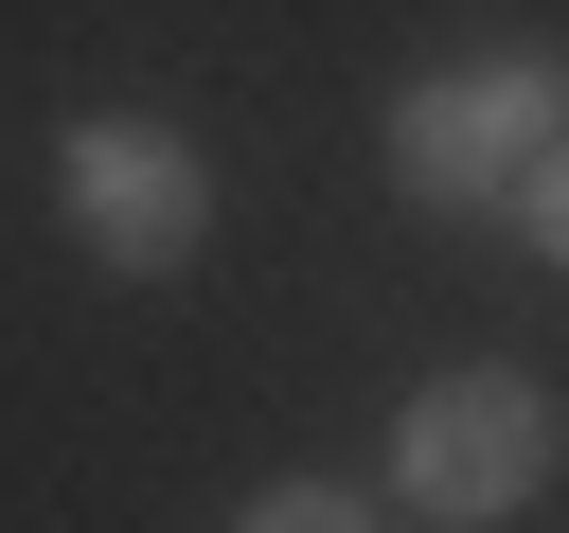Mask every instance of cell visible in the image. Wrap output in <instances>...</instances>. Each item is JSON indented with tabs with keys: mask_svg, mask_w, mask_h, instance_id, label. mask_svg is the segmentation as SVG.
<instances>
[{
	"mask_svg": "<svg viewBox=\"0 0 569 533\" xmlns=\"http://www.w3.org/2000/svg\"><path fill=\"white\" fill-rule=\"evenodd\" d=\"M53 195H71L89 266H124V284H178V266H196V231H213L196 142H160V124H71V142H53Z\"/></svg>",
	"mask_w": 569,
	"mask_h": 533,
	"instance_id": "obj_2",
	"label": "cell"
},
{
	"mask_svg": "<svg viewBox=\"0 0 569 533\" xmlns=\"http://www.w3.org/2000/svg\"><path fill=\"white\" fill-rule=\"evenodd\" d=\"M231 533H373V515H356V497H338V480H267V497H249V515H231Z\"/></svg>",
	"mask_w": 569,
	"mask_h": 533,
	"instance_id": "obj_4",
	"label": "cell"
},
{
	"mask_svg": "<svg viewBox=\"0 0 569 533\" xmlns=\"http://www.w3.org/2000/svg\"><path fill=\"white\" fill-rule=\"evenodd\" d=\"M551 142H569V89H551V71H427V89L391 107V178H409L427 213L516 195Z\"/></svg>",
	"mask_w": 569,
	"mask_h": 533,
	"instance_id": "obj_1",
	"label": "cell"
},
{
	"mask_svg": "<svg viewBox=\"0 0 569 533\" xmlns=\"http://www.w3.org/2000/svg\"><path fill=\"white\" fill-rule=\"evenodd\" d=\"M516 213H533V249H551V266H569V142H551V160H533V178H516Z\"/></svg>",
	"mask_w": 569,
	"mask_h": 533,
	"instance_id": "obj_5",
	"label": "cell"
},
{
	"mask_svg": "<svg viewBox=\"0 0 569 533\" xmlns=\"http://www.w3.org/2000/svg\"><path fill=\"white\" fill-rule=\"evenodd\" d=\"M391 480H409L427 515H516V497L551 480V391H533V373H445V391H409Z\"/></svg>",
	"mask_w": 569,
	"mask_h": 533,
	"instance_id": "obj_3",
	"label": "cell"
}]
</instances>
